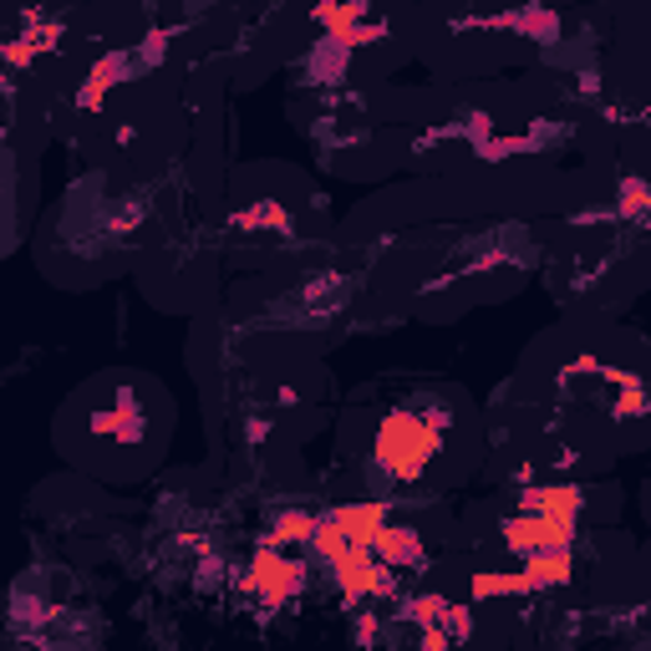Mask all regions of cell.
I'll return each mask as SVG.
<instances>
[{
  "instance_id": "6da1fadb",
  "label": "cell",
  "mask_w": 651,
  "mask_h": 651,
  "mask_svg": "<svg viewBox=\"0 0 651 651\" xmlns=\"http://www.w3.org/2000/svg\"><path fill=\"white\" fill-rule=\"evenodd\" d=\"M504 540L509 550H519V555H544V550H570V540H575V530H570V519H550V514H519L504 524Z\"/></svg>"
},
{
  "instance_id": "7a4b0ae2",
  "label": "cell",
  "mask_w": 651,
  "mask_h": 651,
  "mask_svg": "<svg viewBox=\"0 0 651 651\" xmlns=\"http://www.w3.org/2000/svg\"><path fill=\"white\" fill-rule=\"evenodd\" d=\"M301 585V565L286 555H276V550H260L254 555V570H250V591L266 595V601H286L290 591Z\"/></svg>"
},
{
  "instance_id": "3957f363",
  "label": "cell",
  "mask_w": 651,
  "mask_h": 651,
  "mask_svg": "<svg viewBox=\"0 0 651 651\" xmlns=\"http://www.w3.org/2000/svg\"><path fill=\"white\" fill-rule=\"evenodd\" d=\"M331 524H337L351 544H367V550H372L377 534L387 530V509L382 504H347V509H337V514H331Z\"/></svg>"
},
{
  "instance_id": "277c9868",
  "label": "cell",
  "mask_w": 651,
  "mask_h": 651,
  "mask_svg": "<svg viewBox=\"0 0 651 651\" xmlns=\"http://www.w3.org/2000/svg\"><path fill=\"white\" fill-rule=\"evenodd\" d=\"M372 555L382 560L387 570H398V565H418V534L412 530H398V524H387L382 534H377V544H372Z\"/></svg>"
},
{
  "instance_id": "5b68a950",
  "label": "cell",
  "mask_w": 651,
  "mask_h": 651,
  "mask_svg": "<svg viewBox=\"0 0 651 651\" xmlns=\"http://www.w3.org/2000/svg\"><path fill=\"white\" fill-rule=\"evenodd\" d=\"M519 575H524L530 591H540V585H560V580H570V550H544V555H530Z\"/></svg>"
},
{
  "instance_id": "8992f818",
  "label": "cell",
  "mask_w": 651,
  "mask_h": 651,
  "mask_svg": "<svg viewBox=\"0 0 651 651\" xmlns=\"http://www.w3.org/2000/svg\"><path fill=\"white\" fill-rule=\"evenodd\" d=\"M530 504V514H550V519H575L580 509V494L575 489H540V494L524 499Z\"/></svg>"
},
{
  "instance_id": "52a82bcc",
  "label": "cell",
  "mask_w": 651,
  "mask_h": 651,
  "mask_svg": "<svg viewBox=\"0 0 651 651\" xmlns=\"http://www.w3.org/2000/svg\"><path fill=\"white\" fill-rule=\"evenodd\" d=\"M316 524H321V519H311V514H286L276 524V540H311Z\"/></svg>"
}]
</instances>
